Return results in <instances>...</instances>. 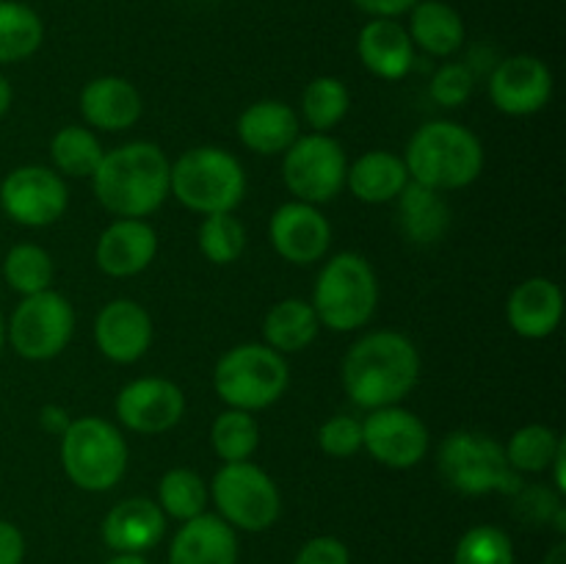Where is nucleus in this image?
Listing matches in <instances>:
<instances>
[{
    "label": "nucleus",
    "instance_id": "f257e3e1",
    "mask_svg": "<svg viewBox=\"0 0 566 564\" xmlns=\"http://www.w3.org/2000/svg\"><path fill=\"white\" fill-rule=\"evenodd\" d=\"M340 376L357 407H392L418 385L420 354L401 332H370L348 348Z\"/></svg>",
    "mask_w": 566,
    "mask_h": 564
},
{
    "label": "nucleus",
    "instance_id": "f03ea898",
    "mask_svg": "<svg viewBox=\"0 0 566 564\" xmlns=\"http://www.w3.org/2000/svg\"><path fill=\"white\" fill-rule=\"evenodd\" d=\"M169 158L153 142H130L103 155L92 175L94 197L119 219H142L169 197Z\"/></svg>",
    "mask_w": 566,
    "mask_h": 564
},
{
    "label": "nucleus",
    "instance_id": "7ed1b4c3",
    "mask_svg": "<svg viewBox=\"0 0 566 564\" xmlns=\"http://www.w3.org/2000/svg\"><path fill=\"white\" fill-rule=\"evenodd\" d=\"M403 166L409 180L434 191H453L479 180L484 147L479 136L459 122H426L409 138Z\"/></svg>",
    "mask_w": 566,
    "mask_h": 564
},
{
    "label": "nucleus",
    "instance_id": "20e7f679",
    "mask_svg": "<svg viewBox=\"0 0 566 564\" xmlns=\"http://www.w3.org/2000/svg\"><path fill=\"white\" fill-rule=\"evenodd\" d=\"M169 191L193 213H232L247 194V175L227 149L197 147L171 166Z\"/></svg>",
    "mask_w": 566,
    "mask_h": 564
},
{
    "label": "nucleus",
    "instance_id": "39448f33",
    "mask_svg": "<svg viewBox=\"0 0 566 564\" xmlns=\"http://www.w3.org/2000/svg\"><path fill=\"white\" fill-rule=\"evenodd\" d=\"M379 302V282L368 260L357 252H340L321 269L313 291V310L332 332L365 326Z\"/></svg>",
    "mask_w": 566,
    "mask_h": 564
},
{
    "label": "nucleus",
    "instance_id": "423d86ee",
    "mask_svg": "<svg viewBox=\"0 0 566 564\" xmlns=\"http://www.w3.org/2000/svg\"><path fill=\"white\" fill-rule=\"evenodd\" d=\"M61 462L75 487L105 492L119 484L127 468V442L116 426L103 418H77L61 435Z\"/></svg>",
    "mask_w": 566,
    "mask_h": 564
},
{
    "label": "nucleus",
    "instance_id": "0eeeda50",
    "mask_svg": "<svg viewBox=\"0 0 566 564\" xmlns=\"http://www.w3.org/2000/svg\"><path fill=\"white\" fill-rule=\"evenodd\" d=\"M213 387L224 404L243 412L265 409L285 393L287 363L280 352L260 343L230 348L213 370Z\"/></svg>",
    "mask_w": 566,
    "mask_h": 564
},
{
    "label": "nucleus",
    "instance_id": "6e6552de",
    "mask_svg": "<svg viewBox=\"0 0 566 564\" xmlns=\"http://www.w3.org/2000/svg\"><path fill=\"white\" fill-rule=\"evenodd\" d=\"M440 470L448 484L464 495L523 490L501 442L479 431H451L440 446Z\"/></svg>",
    "mask_w": 566,
    "mask_h": 564
},
{
    "label": "nucleus",
    "instance_id": "1a4fd4ad",
    "mask_svg": "<svg viewBox=\"0 0 566 564\" xmlns=\"http://www.w3.org/2000/svg\"><path fill=\"white\" fill-rule=\"evenodd\" d=\"M213 501L224 523L243 531H265L280 518V490L263 468L227 462L213 479Z\"/></svg>",
    "mask_w": 566,
    "mask_h": 564
},
{
    "label": "nucleus",
    "instance_id": "9d476101",
    "mask_svg": "<svg viewBox=\"0 0 566 564\" xmlns=\"http://www.w3.org/2000/svg\"><path fill=\"white\" fill-rule=\"evenodd\" d=\"M282 155H285L282 177H285L287 191L298 197V202H329L346 186V153L340 142L326 133L298 136Z\"/></svg>",
    "mask_w": 566,
    "mask_h": 564
},
{
    "label": "nucleus",
    "instance_id": "9b49d317",
    "mask_svg": "<svg viewBox=\"0 0 566 564\" xmlns=\"http://www.w3.org/2000/svg\"><path fill=\"white\" fill-rule=\"evenodd\" d=\"M75 330V310L55 291L22 296L9 321V341L25 359H53L70 343Z\"/></svg>",
    "mask_w": 566,
    "mask_h": 564
},
{
    "label": "nucleus",
    "instance_id": "f8f14e48",
    "mask_svg": "<svg viewBox=\"0 0 566 564\" xmlns=\"http://www.w3.org/2000/svg\"><path fill=\"white\" fill-rule=\"evenodd\" d=\"M70 194L48 166H20L0 182V208L22 227H48L64 216Z\"/></svg>",
    "mask_w": 566,
    "mask_h": 564
},
{
    "label": "nucleus",
    "instance_id": "ddd939ff",
    "mask_svg": "<svg viewBox=\"0 0 566 564\" xmlns=\"http://www.w3.org/2000/svg\"><path fill=\"white\" fill-rule=\"evenodd\" d=\"M363 446L379 464L407 470L429 453V429L418 415L392 404L370 409L363 420Z\"/></svg>",
    "mask_w": 566,
    "mask_h": 564
},
{
    "label": "nucleus",
    "instance_id": "4468645a",
    "mask_svg": "<svg viewBox=\"0 0 566 564\" xmlns=\"http://www.w3.org/2000/svg\"><path fill=\"white\" fill-rule=\"evenodd\" d=\"M186 412V396L180 387L160 376H144L130 382L116 396V418L138 435H164L180 424Z\"/></svg>",
    "mask_w": 566,
    "mask_h": 564
},
{
    "label": "nucleus",
    "instance_id": "2eb2a0df",
    "mask_svg": "<svg viewBox=\"0 0 566 564\" xmlns=\"http://www.w3.org/2000/svg\"><path fill=\"white\" fill-rule=\"evenodd\" d=\"M553 75L536 55H509L492 70L490 97L509 116H531L551 103Z\"/></svg>",
    "mask_w": 566,
    "mask_h": 564
},
{
    "label": "nucleus",
    "instance_id": "dca6fc26",
    "mask_svg": "<svg viewBox=\"0 0 566 564\" xmlns=\"http://www.w3.org/2000/svg\"><path fill=\"white\" fill-rule=\"evenodd\" d=\"M271 247L293 265H310L326 254L332 243V227L315 205L285 202L269 221Z\"/></svg>",
    "mask_w": 566,
    "mask_h": 564
},
{
    "label": "nucleus",
    "instance_id": "f3484780",
    "mask_svg": "<svg viewBox=\"0 0 566 564\" xmlns=\"http://www.w3.org/2000/svg\"><path fill=\"white\" fill-rule=\"evenodd\" d=\"M94 343L114 363H136L153 343V318L133 299H114L97 313Z\"/></svg>",
    "mask_w": 566,
    "mask_h": 564
},
{
    "label": "nucleus",
    "instance_id": "a211bd4d",
    "mask_svg": "<svg viewBox=\"0 0 566 564\" xmlns=\"http://www.w3.org/2000/svg\"><path fill=\"white\" fill-rule=\"evenodd\" d=\"M158 252V236L144 219H116L99 236L94 260L108 276L142 274Z\"/></svg>",
    "mask_w": 566,
    "mask_h": 564
},
{
    "label": "nucleus",
    "instance_id": "6ab92c4d",
    "mask_svg": "<svg viewBox=\"0 0 566 564\" xmlns=\"http://www.w3.org/2000/svg\"><path fill=\"white\" fill-rule=\"evenodd\" d=\"M509 324L528 341H542L558 330L564 315V293L547 276H531L520 282L506 304Z\"/></svg>",
    "mask_w": 566,
    "mask_h": 564
},
{
    "label": "nucleus",
    "instance_id": "aec40b11",
    "mask_svg": "<svg viewBox=\"0 0 566 564\" xmlns=\"http://www.w3.org/2000/svg\"><path fill=\"white\" fill-rule=\"evenodd\" d=\"M166 534V514L149 498H127L103 520V542L114 553H144Z\"/></svg>",
    "mask_w": 566,
    "mask_h": 564
},
{
    "label": "nucleus",
    "instance_id": "412c9836",
    "mask_svg": "<svg viewBox=\"0 0 566 564\" xmlns=\"http://www.w3.org/2000/svg\"><path fill=\"white\" fill-rule=\"evenodd\" d=\"M169 564H238V536L219 514L182 523L169 547Z\"/></svg>",
    "mask_w": 566,
    "mask_h": 564
},
{
    "label": "nucleus",
    "instance_id": "4be33fe9",
    "mask_svg": "<svg viewBox=\"0 0 566 564\" xmlns=\"http://www.w3.org/2000/svg\"><path fill=\"white\" fill-rule=\"evenodd\" d=\"M81 114L88 125L99 130H127L142 116V94L125 77H94L81 92Z\"/></svg>",
    "mask_w": 566,
    "mask_h": 564
},
{
    "label": "nucleus",
    "instance_id": "5701e85b",
    "mask_svg": "<svg viewBox=\"0 0 566 564\" xmlns=\"http://www.w3.org/2000/svg\"><path fill=\"white\" fill-rule=\"evenodd\" d=\"M357 53L365 70L374 72L381 81H401L415 61V44L409 31L396 20L376 17L359 31Z\"/></svg>",
    "mask_w": 566,
    "mask_h": 564
},
{
    "label": "nucleus",
    "instance_id": "b1692460",
    "mask_svg": "<svg viewBox=\"0 0 566 564\" xmlns=\"http://www.w3.org/2000/svg\"><path fill=\"white\" fill-rule=\"evenodd\" d=\"M238 136L252 153L282 155L302 136L298 133V114L280 100H260L241 114Z\"/></svg>",
    "mask_w": 566,
    "mask_h": 564
},
{
    "label": "nucleus",
    "instance_id": "393cba45",
    "mask_svg": "<svg viewBox=\"0 0 566 564\" xmlns=\"http://www.w3.org/2000/svg\"><path fill=\"white\" fill-rule=\"evenodd\" d=\"M348 191L359 199V202L368 205H381L398 199V194L403 191V186L409 182L407 166L403 158L398 155L385 153V149H374V153H365L348 166L346 171Z\"/></svg>",
    "mask_w": 566,
    "mask_h": 564
},
{
    "label": "nucleus",
    "instance_id": "a878e982",
    "mask_svg": "<svg viewBox=\"0 0 566 564\" xmlns=\"http://www.w3.org/2000/svg\"><path fill=\"white\" fill-rule=\"evenodd\" d=\"M398 219H401V230L409 241L434 243L448 232L451 210L440 191L409 180L398 194Z\"/></svg>",
    "mask_w": 566,
    "mask_h": 564
},
{
    "label": "nucleus",
    "instance_id": "bb28decb",
    "mask_svg": "<svg viewBox=\"0 0 566 564\" xmlns=\"http://www.w3.org/2000/svg\"><path fill=\"white\" fill-rule=\"evenodd\" d=\"M412 44L423 48L431 55H453L464 42V22L457 9L442 0H426L412 6V25H409Z\"/></svg>",
    "mask_w": 566,
    "mask_h": 564
},
{
    "label": "nucleus",
    "instance_id": "cd10ccee",
    "mask_svg": "<svg viewBox=\"0 0 566 564\" xmlns=\"http://www.w3.org/2000/svg\"><path fill=\"white\" fill-rule=\"evenodd\" d=\"M318 326L321 321L313 304L302 302V299H285L269 310L263 321V335L274 352L296 354L315 341Z\"/></svg>",
    "mask_w": 566,
    "mask_h": 564
},
{
    "label": "nucleus",
    "instance_id": "c85d7f7f",
    "mask_svg": "<svg viewBox=\"0 0 566 564\" xmlns=\"http://www.w3.org/2000/svg\"><path fill=\"white\" fill-rule=\"evenodd\" d=\"M42 17L20 0H0V64L25 61L42 48Z\"/></svg>",
    "mask_w": 566,
    "mask_h": 564
},
{
    "label": "nucleus",
    "instance_id": "c756f323",
    "mask_svg": "<svg viewBox=\"0 0 566 564\" xmlns=\"http://www.w3.org/2000/svg\"><path fill=\"white\" fill-rule=\"evenodd\" d=\"M103 147L97 136L81 125H66L50 142V158L61 175L70 177H92L94 169L103 160Z\"/></svg>",
    "mask_w": 566,
    "mask_h": 564
},
{
    "label": "nucleus",
    "instance_id": "7c9ffc66",
    "mask_svg": "<svg viewBox=\"0 0 566 564\" xmlns=\"http://www.w3.org/2000/svg\"><path fill=\"white\" fill-rule=\"evenodd\" d=\"M208 498L210 492L205 479L188 468L169 470L158 484V506L164 509V514L182 520V523L205 514Z\"/></svg>",
    "mask_w": 566,
    "mask_h": 564
},
{
    "label": "nucleus",
    "instance_id": "2f4dec72",
    "mask_svg": "<svg viewBox=\"0 0 566 564\" xmlns=\"http://www.w3.org/2000/svg\"><path fill=\"white\" fill-rule=\"evenodd\" d=\"M210 446L227 462H249L260 446V429L252 412L243 409H227L213 420L210 429Z\"/></svg>",
    "mask_w": 566,
    "mask_h": 564
},
{
    "label": "nucleus",
    "instance_id": "473e14b6",
    "mask_svg": "<svg viewBox=\"0 0 566 564\" xmlns=\"http://www.w3.org/2000/svg\"><path fill=\"white\" fill-rule=\"evenodd\" d=\"M562 442L564 440L551 426L531 424L514 431L512 440H509V446L503 451H506L512 470H517V473H542V470H547L553 464Z\"/></svg>",
    "mask_w": 566,
    "mask_h": 564
},
{
    "label": "nucleus",
    "instance_id": "72a5a7b5",
    "mask_svg": "<svg viewBox=\"0 0 566 564\" xmlns=\"http://www.w3.org/2000/svg\"><path fill=\"white\" fill-rule=\"evenodd\" d=\"M348 88L340 77L321 75L302 94V114L315 133H326L348 114Z\"/></svg>",
    "mask_w": 566,
    "mask_h": 564
},
{
    "label": "nucleus",
    "instance_id": "f704fd0d",
    "mask_svg": "<svg viewBox=\"0 0 566 564\" xmlns=\"http://www.w3.org/2000/svg\"><path fill=\"white\" fill-rule=\"evenodd\" d=\"M55 265L53 258L36 243H17L3 260V276L11 291L31 296V293L48 291L53 282Z\"/></svg>",
    "mask_w": 566,
    "mask_h": 564
},
{
    "label": "nucleus",
    "instance_id": "c9c22d12",
    "mask_svg": "<svg viewBox=\"0 0 566 564\" xmlns=\"http://www.w3.org/2000/svg\"><path fill=\"white\" fill-rule=\"evenodd\" d=\"M247 247V230L232 213L205 216L199 227V249L213 265H230Z\"/></svg>",
    "mask_w": 566,
    "mask_h": 564
},
{
    "label": "nucleus",
    "instance_id": "e433bc0d",
    "mask_svg": "<svg viewBox=\"0 0 566 564\" xmlns=\"http://www.w3.org/2000/svg\"><path fill=\"white\" fill-rule=\"evenodd\" d=\"M453 564H514V545L497 525H473L459 540Z\"/></svg>",
    "mask_w": 566,
    "mask_h": 564
},
{
    "label": "nucleus",
    "instance_id": "4c0bfd02",
    "mask_svg": "<svg viewBox=\"0 0 566 564\" xmlns=\"http://www.w3.org/2000/svg\"><path fill=\"white\" fill-rule=\"evenodd\" d=\"M475 86V75L468 64H459V61H451V64H442L440 70L431 77V97L442 105V108H459L470 100Z\"/></svg>",
    "mask_w": 566,
    "mask_h": 564
},
{
    "label": "nucleus",
    "instance_id": "58836bf2",
    "mask_svg": "<svg viewBox=\"0 0 566 564\" xmlns=\"http://www.w3.org/2000/svg\"><path fill=\"white\" fill-rule=\"evenodd\" d=\"M318 446L329 457H354L363 448V424L352 415H335L318 429Z\"/></svg>",
    "mask_w": 566,
    "mask_h": 564
},
{
    "label": "nucleus",
    "instance_id": "ea45409f",
    "mask_svg": "<svg viewBox=\"0 0 566 564\" xmlns=\"http://www.w3.org/2000/svg\"><path fill=\"white\" fill-rule=\"evenodd\" d=\"M293 564H352V553L337 536H313L304 542Z\"/></svg>",
    "mask_w": 566,
    "mask_h": 564
},
{
    "label": "nucleus",
    "instance_id": "a19ab883",
    "mask_svg": "<svg viewBox=\"0 0 566 564\" xmlns=\"http://www.w3.org/2000/svg\"><path fill=\"white\" fill-rule=\"evenodd\" d=\"M25 558V536L9 520H0V564H22Z\"/></svg>",
    "mask_w": 566,
    "mask_h": 564
},
{
    "label": "nucleus",
    "instance_id": "79ce46f5",
    "mask_svg": "<svg viewBox=\"0 0 566 564\" xmlns=\"http://www.w3.org/2000/svg\"><path fill=\"white\" fill-rule=\"evenodd\" d=\"M354 3H357L363 11H368V14L392 20V17L412 11V6L418 3V0H354Z\"/></svg>",
    "mask_w": 566,
    "mask_h": 564
},
{
    "label": "nucleus",
    "instance_id": "37998d69",
    "mask_svg": "<svg viewBox=\"0 0 566 564\" xmlns=\"http://www.w3.org/2000/svg\"><path fill=\"white\" fill-rule=\"evenodd\" d=\"M42 426L48 431H53V435H64V429L70 426V420H66V412L61 407H44L42 409Z\"/></svg>",
    "mask_w": 566,
    "mask_h": 564
},
{
    "label": "nucleus",
    "instance_id": "c03bdc74",
    "mask_svg": "<svg viewBox=\"0 0 566 564\" xmlns=\"http://www.w3.org/2000/svg\"><path fill=\"white\" fill-rule=\"evenodd\" d=\"M11 97H14V92H11V83L0 75V119H3L6 111L11 108Z\"/></svg>",
    "mask_w": 566,
    "mask_h": 564
},
{
    "label": "nucleus",
    "instance_id": "a18cd8bd",
    "mask_svg": "<svg viewBox=\"0 0 566 564\" xmlns=\"http://www.w3.org/2000/svg\"><path fill=\"white\" fill-rule=\"evenodd\" d=\"M105 564H149L142 553H116L114 558H108Z\"/></svg>",
    "mask_w": 566,
    "mask_h": 564
},
{
    "label": "nucleus",
    "instance_id": "49530a36",
    "mask_svg": "<svg viewBox=\"0 0 566 564\" xmlns=\"http://www.w3.org/2000/svg\"><path fill=\"white\" fill-rule=\"evenodd\" d=\"M545 564H566V545H564V542H558V545L553 547L551 553H547Z\"/></svg>",
    "mask_w": 566,
    "mask_h": 564
},
{
    "label": "nucleus",
    "instance_id": "de8ad7c7",
    "mask_svg": "<svg viewBox=\"0 0 566 564\" xmlns=\"http://www.w3.org/2000/svg\"><path fill=\"white\" fill-rule=\"evenodd\" d=\"M3 337H6V326H3V315H0V348H3Z\"/></svg>",
    "mask_w": 566,
    "mask_h": 564
}]
</instances>
